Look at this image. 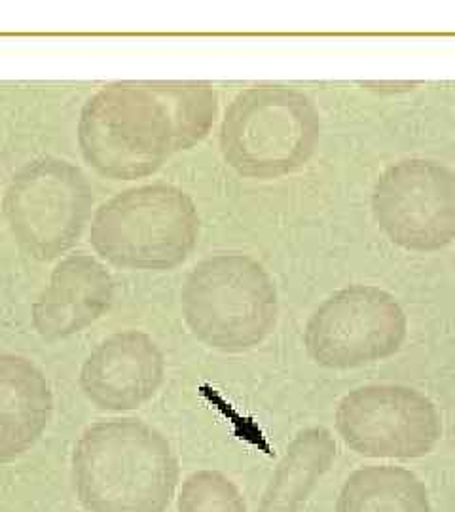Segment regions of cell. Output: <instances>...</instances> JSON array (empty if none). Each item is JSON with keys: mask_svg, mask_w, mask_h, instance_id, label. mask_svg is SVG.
I'll return each mask as SVG.
<instances>
[{"mask_svg": "<svg viewBox=\"0 0 455 512\" xmlns=\"http://www.w3.org/2000/svg\"><path fill=\"white\" fill-rule=\"evenodd\" d=\"M179 512H247V501L220 471H196L182 482Z\"/></svg>", "mask_w": 455, "mask_h": 512, "instance_id": "15", "label": "cell"}, {"mask_svg": "<svg viewBox=\"0 0 455 512\" xmlns=\"http://www.w3.org/2000/svg\"><path fill=\"white\" fill-rule=\"evenodd\" d=\"M114 298L116 285L103 262L86 253L67 256L38 294L31 321L44 340H65L107 315Z\"/></svg>", "mask_w": 455, "mask_h": 512, "instance_id": "11", "label": "cell"}, {"mask_svg": "<svg viewBox=\"0 0 455 512\" xmlns=\"http://www.w3.org/2000/svg\"><path fill=\"white\" fill-rule=\"evenodd\" d=\"M321 139V114L310 97L260 84L237 93L220 124V152L237 175L275 181L306 167Z\"/></svg>", "mask_w": 455, "mask_h": 512, "instance_id": "3", "label": "cell"}, {"mask_svg": "<svg viewBox=\"0 0 455 512\" xmlns=\"http://www.w3.org/2000/svg\"><path fill=\"white\" fill-rule=\"evenodd\" d=\"M54 416V393L27 357L0 353V463L23 458Z\"/></svg>", "mask_w": 455, "mask_h": 512, "instance_id": "12", "label": "cell"}, {"mask_svg": "<svg viewBox=\"0 0 455 512\" xmlns=\"http://www.w3.org/2000/svg\"><path fill=\"white\" fill-rule=\"evenodd\" d=\"M179 476L171 442L135 418L97 421L74 446V492L88 512H165Z\"/></svg>", "mask_w": 455, "mask_h": 512, "instance_id": "2", "label": "cell"}, {"mask_svg": "<svg viewBox=\"0 0 455 512\" xmlns=\"http://www.w3.org/2000/svg\"><path fill=\"white\" fill-rule=\"evenodd\" d=\"M217 114L219 95L207 82H112L84 105L76 139L97 175L135 181L201 143Z\"/></svg>", "mask_w": 455, "mask_h": 512, "instance_id": "1", "label": "cell"}, {"mask_svg": "<svg viewBox=\"0 0 455 512\" xmlns=\"http://www.w3.org/2000/svg\"><path fill=\"white\" fill-rule=\"evenodd\" d=\"M2 209L19 249L50 262L82 238L91 220L93 188L80 167L46 156L23 165L12 177Z\"/></svg>", "mask_w": 455, "mask_h": 512, "instance_id": "6", "label": "cell"}, {"mask_svg": "<svg viewBox=\"0 0 455 512\" xmlns=\"http://www.w3.org/2000/svg\"><path fill=\"white\" fill-rule=\"evenodd\" d=\"M408 317L399 300L376 285H347L325 298L308 319L304 346L315 365L353 370L401 351Z\"/></svg>", "mask_w": 455, "mask_h": 512, "instance_id": "7", "label": "cell"}, {"mask_svg": "<svg viewBox=\"0 0 455 512\" xmlns=\"http://www.w3.org/2000/svg\"><path fill=\"white\" fill-rule=\"evenodd\" d=\"M182 319L203 346L245 353L260 346L279 319L272 275L243 253L207 256L181 289Z\"/></svg>", "mask_w": 455, "mask_h": 512, "instance_id": "5", "label": "cell"}, {"mask_svg": "<svg viewBox=\"0 0 455 512\" xmlns=\"http://www.w3.org/2000/svg\"><path fill=\"white\" fill-rule=\"evenodd\" d=\"M165 380V357L143 330H122L91 351L80 370V387L93 406L129 412L152 401Z\"/></svg>", "mask_w": 455, "mask_h": 512, "instance_id": "10", "label": "cell"}, {"mask_svg": "<svg viewBox=\"0 0 455 512\" xmlns=\"http://www.w3.org/2000/svg\"><path fill=\"white\" fill-rule=\"evenodd\" d=\"M338 454L327 427H308L287 446L260 497L256 512H302Z\"/></svg>", "mask_w": 455, "mask_h": 512, "instance_id": "13", "label": "cell"}, {"mask_svg": "<svg viewBox=\"0 0 455 512\" xmlns=\"http://www.w3.org/2000/svg\"><path fill=\"white\" fill-rule=\"evenodd\" d=\"M383 236L412 253H437L455 239V173L427 158L389 165L372 190Z\"/></svg>", "mask_w": 455, "mask_h": 512, "instance_id": "8", "label": "cell"}, {"mask_svg": "<svg viewBox=\"0 0 455 512\" xmlns=\"http://www.w3.org/2000/svg\"><path fill=\"white\" fill-rule=\"evenodd\" d=\"M334 420L347 448L364 458H425L442 437L435 403L406 385L357 387L340 401Z\"/></svg>", "mask_w": 455, "mask_h": 512, "instance_id": "9", "label": "cell"}, {"mask_svg": "<svg viewBox=\"0 0 455 512\" xmlns=\"http://www.w3.org/2000/svg\"><path fill=\"white\" fill-rule=\"evenodd\" d=\"M201 219L194 200L173 184L135 186L103 203L91 219L93 251L122 270L169 272L194 253Z\"/></svg>", "mask_w": 455, "mask_h": 512, "instance_id": "4", "label": "cell"}, {"mask_svg": "<svg viewBox=\"0 0 455 512\" xmlns=\"http://www.w3.org/2000/svg\"><path fill=\"white\" fill-rule=\"evenodd\" d=\"M336 512H431V501L416 473L393 465H370L349 475Z\"/></svg>", "mask_w": 455, "mask_h": 512, "instance_id": "14", "label": "cell"}]
</instances>
